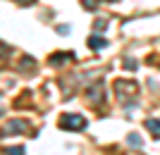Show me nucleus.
Returning <instances> with one entry per match:
<instances>
[{"instance_id": "nucleus-14", "label": "nucleus", "mask_w": 160, "mask_h": 155, "mask_svg": "<svg viewBox=\"0 0 160 155\" xmlns=\"http://www.w3.org/2000/svg\"><path fill=\"white\" fill-rule=\"evenodd\" d=\"M108 2H115V0H108Z\"/></svg>"}, {"instance_id": "nucleus-6", "label": "nucleus", "mask_w": 160, "mask_h": 155, "mask_svg": "<svg viewBox=\"0 0 160 155\" xmlns=\"http://www.w3.org/2000/svg\"><path fill=\"white\" fill-rule=\"evenodd\" d=\"M146 129L153 134V138H160V119H146Z\"/></svg>"}, {"instance_id": "nucleus-11", "label": "nucleus", "mask_w": 160, "mask_h": 155, "mask_svg": "<svg viewBox=\"0 0 160 155\" xmlns=\"http://www.w3.org/2000/svg\"><path fill=\"white\" fill-rule=\"evenodd\" d=\"M84 7H86V10H91V12H93V10H96V7H98V5H96V0H84Z\"/></svg>"}, {"instance_id": "nucleus-8", "label": "nucleus", "mask_w": 160, "mask_h": 155, "mask_svg": "<svg viewBox=\"0 0 160 155\" xmlns=\"http://www.w3.org/2000/svg\"><path fill=\"white\" fill-rule=\"evenodd\" d=\"M22 72H27V69H36V60H31V57H27V60L22 62Z\"/></svg>"}, {"instance_id": "nucleus-7", "label": "nucleus", "mask_w": 160, "mask_h": 155, "mask_svg": "<svg viewBox=\"0 0 160 155\" xmlns=\"http://www.w3.org/2000/svg\"><path fill=\"white\" fill-rule=\"evenodd\" d=\"M127 143H129V146H134V148H139V146H141V136L139 134H129L127 136Z\"/></svg>"}, {"instance_id": "nucleus-10", "label": "nucleus", "mask_w": 160, "mask_h": 155, "mask_svg": "<svg viewBox=\"0 0 160 155\" xmlns=\"http://www.w3.org/2000/svg\"><path fill=\"white\" fill-rule=\"evenodd\" d=\"M124 67H127L129 72H134V69L139 67V62H136V60H132V57H129V60H124Z\"/></svg>"}, {"instance_id": "nucleus-2", "label": "nucleus", "mask_w": 160, "mask_h": 155, "mask_svg": "<svg viewBox=\"0 0 160 155\" xmlns=\"http://www.w3.org/2000/svg\"><path fill=\"white\" fill-rule=\"evenodd\" d=\"M86 95H88V103L100 105V103L105 100V84H103V81H96L93 86L86 88Z\"/></svg>"}, {"instance_id": "nucleus-9", "label": "nucleus", "mask_w": 160, "mask_h": 155, "mask_svg": "<svg viewBox=\"0 0 160 155\" xmlns=\"http://www.w3.org/2000/svg\"><path fill=\"white\" fill-rule=\"evenodd\" d=\"M5 155H24L22 146H12V148H5Z\"/></svg>"}, {"instance_id": "nucleus-4", "label": "nucleus", "mask_w": 160, "mask_h": 155, "mask_svg": "<svg viewBox=\"0 0 160 155\" xmlns=\"http://www.w3.org/2000/svg\"><path fill=\"white\" fill-rule=\"evenodd\" d=\"M5 136L10 134V136H14V134H19V131H27V122H17V119H12L10 124H5Z\"/></svg>"}, {"instance_id": "nucleus-13", "label": "nucleus", "mask_w": 160, "mask_h": 155, "mask_svg": "<svg viewBox=\"0 0 160 155\" xmlns=\"http://www.w3.org/2000/svg\"><path fill=\"white\" fill-rule=\"evenodd\" d=\"M14 2H19V5H33L36 0H14Z\"/></svg>"}, {"instance_id": "nucleus-1", "label": "nucleus", "mask_w": 160, "mask_h": 155, "mask_svg": "<svg viewBox=\"0 0 160 155\" xmlns=\"http://www.w3.org/2000/svg\"><path fill=\"white\" fill-rule=\"evenodd\" d=\"M86 127V119L84 115H77V112H69V115L60 117V129H69V131H79V129Z\"/></svg>"}, {"instance_id": "nucleus-12", "label": "nucleus", "mask_w": 160, "mask_h": 155, "mask_svg": "<svg viewBox=\"0 0 160 155\" xmlns=\"http://www.w3.org/2000/svg\"><path fill=\"white\" fill-rule=\"evenodd\" d=\"M108 27V19H98V22H96V29H98V31H100V29H105Z\"/></svg>"}, {"instance_id": "nucleus-5", "label": "nucleus", "mask_w": 160, "mask_h": 155, "mask_svg": "<svg viewBox=\"0 0 160 155\" xmlns=\"http://www.w3.org/2000/svg\"><path fill=\"white\" fill-rule=\"evenodd\" d=\"M105 46H108V41L103 38V36H98V34H93L88 38V48H91V50H100V48H105Z\"/></svg>"}, {"instance_id": "nucleus-3", "label": "nucleus", "mask_w": 160, "mask_h": 155, "mask_svg": "<svg viewBox=\"0 0 160 155\" xmlns=\"http://www.w3.org/2000/svg\"><path fill=\"white\" fill-rule=\"evenodd\" d=\"M72 60H74L72 50H58V53H53L48 57V62H50L53 67H62V65H67V62H72Z\"/></svg>"}]
</instances>
